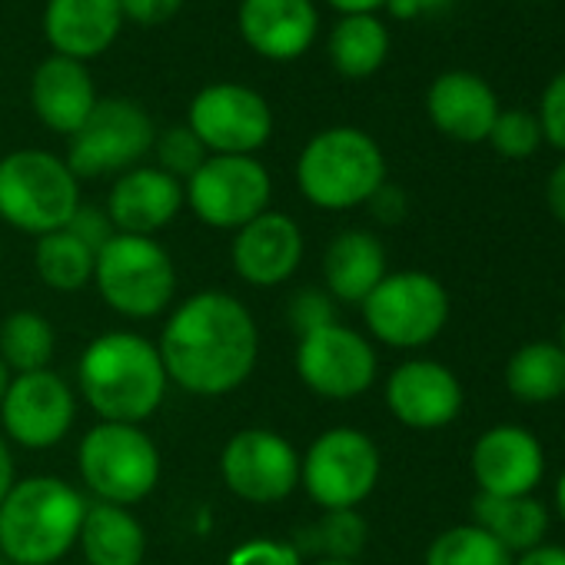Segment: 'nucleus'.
I'll return each instance as SVG.
<instances>
[{
	"label": "nucleus",
	"mask_w": 565,
	"mask_h": 565,
	"mask_svg": "<svg viewBox=\"0 0 565 565\" xmlns=\"http://www.w3.org/2000/svg\"><path fill=\"white\" fill-rule=\"evenodd\" d=\"M220 476L236 499L249 505H273L297 492L300 452L287 436L249 426L226 439L220 456Z\"/></svg>",
	"instance_id": "nucleus-13"
},
{
	"label": "nucleus",
	"mask_w": 565,
	"mask_h": 565,
	"mask_svg": "<svg viewBox=\"0 0 565 565\" xmlns=\"http://www.w3.org/2000/svg\"><path fill=\"white\" fill-rule=\"evenodd\" d=\"M57 350V333L51 320L38 310H18L0 323V360L11 376L51 370Z\"/></svg>",
	"instance_id": "nucleus-29"
},
{
	"label": "nucleus",
	"mask_w": 565,
	"mask_h": 565,
	"mask_svg": "<svg viewBox=\"0 0 565 565\" xmlns=\"http://www.w3.org/2000/svg\"><path fill=\"white\" fill-rule=\"evenodd\" d=\"M226 565H303V552L282 539H246L230 555Z\"/></svg>",
	"instance_id": "nucleus-35"
},
{
	"label": "nucleus",
	"mask_w": 565,
	"mask_h": 565,
	"mask_svg": "<svg viewBox=\"0 0 565 565\" xmlns=\"http://www.w3.org/2000/svg\"><path fill=\"white\" fill-rule=\"evenodd\" d=\"M77 469L97 502L130 509L157 489L163 462L140 426L97 423L77 449Z\"/></svg>",
	"instance_id": "nucleus-8"
},
{
	"label": "nucleus",
	"mask_w": 565,
	"mask_h": 565,
	"mask_svg": "<svg viewBox=\"0 0 565 565\" xmlns=\"http://www.w3.org/2000/svg\"><path fill=\"white\" fill-rule=\"evenodd\" d=\"M386 183V153L360 127H327L297 157V186L320 210L366 206Z\"/></svg>",
	"instance_id": "nucleus-4"
},
{
	"label": "nucleus",
	"mask_w": 565,
	"mask_h": 565,
	"mask_svg": "<svg viewBox=\"0 0 565 565\" xmlns=\"http://www.w3.org/2000/svg\"><path fill=\"white\" fill-rule=\"evenodd\" d=\"M186 127L210 157H253L273 137V110L259 90L220 81L196 90L186 110Z\"/></svg>",
	"instance_id": "nucleus-11"
},
{
	"label": "nucleus",
	"mask_w": 565,
	"mask_h": 565,
	"mask_svg": "<svg viewBox=\"0 0 565 565\" xmlns=\"http://www.w3.org/2000/svg\"><path fill=\"white\" fill-rule=\"evenodd\" d=\"M512 565H565V545L545 539L542 545H535L529 552H519Z\"/></svg>",
	"instance_id": "nucleus-43"
},
{
	"label": "nucleus",
	"mask_w": 565,
	"mask_h": 565,
	"mask_svg": "<svg viewBox=\"0 0 565 565\" xmlns=\"http://www.w3.org/2000/svg\"><path fill=\"white\" fill-rule=\"evenodd\" d=\"M390 273L386 246L370 230H343L323 253L327 294L340 303H363Z\"/></svg>",
	"instance_id": "nucleus-24"
},
{
	"label": "nucleus",
	"mask_w": 565,
	"mask_h": 565,
	"mask_svg": "<svg viewBox=\"0 0 565 565\" xmlns=\"http://www.w3.org/2000/svg\"><path fill=\"white\" fill-rule=\"evenodd\" d=\"M8 386H11V370L4 366V360H0V399H4Z\"/></svg>",
	"instance_id": "nucleus-47"
},
{
	"label": "nucleus",
	"mask_w": 565,
	"mask_h": 565,
	"mask_svg": "<svg viewBox=\"0 0 565 565\" xmlns=\"http://www.w3.org/2000/svg\"><path fill=\"white\" fill-rule=\"evenodd\" d=\"M157 350L170 383L193 396H226L253 376L259 330L243 300L200 290L170 313Z\"/></svg>",
	"instance_id": "nucleus-1"
},
{
	"label": "nucleus",
	"mask_w": 565,
	"mask_h": 565,
	"mask_svg": "<svg viewBox=\"0 0 565 565\" xmlns=\"http://www.w3.org/2000/svg\"><path fill=\"white\" fill-rule=\"evenodd\" d=\"M505 390L529 406L558 403L565 396V350L555 340H532L505 360Z\"/></svg>",
	"instance_id": "nucleus-27"
},
{
	"label": "nucleus",
	"mask_w": 565,
	"mask_h": 565,
	"mask_svg": "<svg viewBox=\"0 0 565 565\" xmlns=\"http://www.w3.org/2000/svg\"><path fill=\"white\" fill-rule=\"evenodd\" d=\"M153 153H157V167H160L163 173L177 177L180 183H183V180H190V177L203 167V160L210 157V153H206V147L196 140V134H193L186 124H180V127H170V130L157 134V140H153Z\"/></svg>",
	"instance_id": "nucleus-34"
},
{
	"label": "nucleus",
	"mask_w": 565,
	"mask_h": 565,
	"mask_svg": "<svg viewBox=\"0 0 565 565\" xmlns=\"http://www.w3.org/2000/svg\"><path fill=\"white\" fill-rule=\"evenodd\" d=\"M303 230L294 216L266 210L233 233L230 259L233 269L249 287H279L303 263Z\"/></svg>",
	"instance_id": "nucleus-18"
},
{
	"label": "nucleus",
	"mask_w": 565,
	"mask_h": 565,
	"mask_svg": "<svg viewBox=\"0 0 565 565\" xmlns=\"http://www.w3.org/2000/svg\"><path fill=\"white\" fill-rule=\"evenodd\" d=\"M77 545L87 565H143L147 532L130 509L110 502H90Z\"/></svg>",
	"instance_id": "nucleus-25"
},
{
	"label": "nucleus",
	"mask_w": 565,
	"mask_h": 565,
	"mask_svg": "<svg viewBox=\"0 0 565 565\" xmlns=\"http://www.w3.org/2000/svg\"><path fill=\"white\" fill-rule=\"evenodd\" d=\"M499 110L492 84L472 71H446L426 90L429 124L456 143H486Z\"/></svg>",
	"instance_id": "nucleus-20"
},
{
	"label": "nucleus",
	"mask_w": 565,
	"mask_h": 565,
	"mask_svg": "<svg viewBox=\"0 0 565 565\" xmlns=\"http://www.w3.org/2000/svg\"><path fill=\"white\" fill-rule=\"evenodd\" d=\"M380 472V446L356 426H333L320 433L300 456V486L323 512L363 505L376 492Z\"/></svg>",
	"instance_id": "nucleus-9"
},
{
	"label": "nucleus",
	"mask_w": 565,
	"mask_h": 565,
	"mask_svg": "<svg viewBox=\"0 0 565 565\" xmlns=\"http://www.w3.org/2000/svg\"><path fill=\"white\" fill-rule=\"evenodd\" d=\"M486 143L505 160H529V157L539 153V147L545 140H542V127H539L535 110H519L515 107V110H499Z\"/></svg>",
	"instance_id": "nucleus-33"
},
{
	"label": "nucleus",
	"mask_w": 565,
	"mask_h": 565,
	"mask_svg": "<svg viewBox=\"0 0 565 565\" xmlns=\"http://www.w3.org/2000/svg\"><path fill=\"white\" fill-rule=\"evenodd\" d=\"M193 216L213 230H239L269 210L273 180L256 157H206L183 183Z\"/></svg>",
	"instance_id": "nucleus-12"
},
{
	"label": "nucleus",
	"mask_w": 565,
	"mask_h": 565,
	"mask_svg": "<svg viewBox=\"0 0 565 565\" xmlns=\"http://www.w3.org/2000/svg\"><path fill=\"white\" fill-rule=\"evenodd\" d=\"M370 210H373V216L380 220V223H403L406 220V213H409V200H406V193L396 186V183H383L373 196H370V203H366Z\"/></svg>",
	"instance_id": "nucleus-40"
},
{
	"label": "nucleus",
	"mask_w": 565,
	"mask_h": 565,
	"mask_svg": "<svg viewBox=\"0 0 565 565\" xmlns=\"http://www.w3.org/2000/svg\"><path fill=\"white\" fill-rule=\"evenodd\" d=\"M307 545L320 555V558H340V562H356L360 552L366 548L370 539V525L360 515V509H330L320 515L317 525H310L307 532Z\"/></svg>",
	"instance_id": "nucleus-32"
},
{
	"label": "nucleus",
	"mask_w": 565,
	"mask_h": 565,
	"mask_svg": "<svg viewBox=\"0 0 565 565\" xmlns=\"http://www.w3.org/2000/svg\"><path fill=\"white\" fill-rule=\"evenodd\" d=\"M124 28L120 0H47L44 38L57 57L94 61L114 47Z\"/></svg>",
	"instance_id": "nucleus-22"
},
{
	"label": "nucleus",
	"mask_w": 565,
	"mask_h": 565,
	"mask_svg": "<svg viewBox=\"0 0 565 565\" xmlns=\"http://www.w3.org/2000/svg\"><path fill=\"white\" fill-rule=\"evenodd\" d=\"M535 117H539V127H542V140L565 157V71H558L545 84Z\"/></svg>",
	"instance_id": "nucleus-36"
},
{
	"label": "nucleus",
	"mask_w": 565,
	"mask_h": 565,
	"mask_svg": "<svg viewBox=\"0 0 565 565\" xmlns=\"http://www.w3.org/2000/svg\"><path fill=\"white\" fill-rule=\"evenodd\" d=\"M552 502H555V512H558L562 522H565V469H562L558 479H555V495H552Z\"/></svg>",
	"instance_id": "nucleus-46"
},
{
	"label": "nucleus",
	"mask_w": 565,
	"mask_h": 565,
	"mask_svg": "<svg viewBox=\"0 0 565 565\" xmlns=\"http://www.w3.org/2000/svg\"><path fill=\"white\" fill-rule=\"evenodd\" d=\"M469 472L482 495H535L545 479V449L525 426L499 423L472 443Z\"/></svg>",
	"instance_id": "nucleus-17"
},
{
	"label": "nucleus",
	"mask_w": 565,
	"mask_h": 565,
	"mask_svg": "<svg viewBox=\"0 0 565 565\" xmlns=\"http://www.w3.org/2000/svg\"><path fill=\"white\" fill-rule=\"evenodd\" d=\"M87 499L57 476L14 479L0 502V555L14 565H54L81 539Z\"/></svg>",
	"instance_id": "nucleus-3"
},
{
	"label": "nucleus",
	"mask_w": 565,
	"mask_h": 565,
	"mask_svg": "<svg viewBox=\"0 0 565 565\" xmlns=\"http://www.w3.org/2000/svg\"><path fill=\"white\" fill-rule=\"evenodd\" d=\"M555 343H558V347L565 350V317L558 320V340H555Z\"/></svg>",
	"instance_id": "nucleus-48"
},
{
	"label": "nucleus",
	"mask_w": 565,
	"mask_h": 565,
	"mask_svg": "<svg viewBox=\"0 0 565 565\" xmlns=\"http://www.w3.org/2000/svg\"><path fill=\"white\" fill-rule=\"evenodd\" d=\"M545 206L565 226V157L545 177Z\"/></svg>",
	"instance_id": "nucleus-42"
},
{
	"label": "nucleus",
	"mask_w": 565,
	"mask_h": 565,
	"mask_svg": "<svg viewBox=\"0 0 565 565\" xmlns=\"http://www.w3.org/2000/svg\"><path fill=\"white\" fill-rule=\"evenodd\" d=\"M0 565H4V555H0Z\"/></svg>",
	"instance_id": "nucleus-51"
},
{
	"label": "nucleus",
	"mask_w": 565,
	"mask_h": 565,
	"mask_svg": "<svg viewBox=\"0 0 565 565\" xmlns=\"http://www.w3.org/2000/svg\"><path fill=\"white\" fill-rule=\"evenodd\" d=\"M386 409L406 429L433 433L459 419L466 390L459 376L439 360H406L386 376Z\"/></svg>",
	"instance_id": "nucleus-16"
},
{
	"label": "nucleus",
	"mask_w": 565,
	"mask_h": 565,
	"mask_svg": "<svg viewBox=\"0 0 565 565\" xmlns=\"http://www.w3.org/2000/svg\"><path fill=\"white\" fill-rule=\"evenodd\" d=\"M11 486H14V456H11V446H8L4 433H0V502H4Z\"/></svg>",
	"instance_id": "nucleus-45"
},
{
	"label": "nucleus",
	"mask_w": 565,
	"mask_h": 565,
	"mask_svg": "<svg viewBox=\"0 0 565 565\" xmlns=\"http://www.w3.org/2000/svg\"><path fill=\"white\" fill-rule=\"evenodd\" d=\"M236 28L253 54L287 64L317 44L320 11L313 0H239Z\"/></svg>",
	"instance_id": "nucleus-19"
},
{
	"label": "nucleus",
	"mask_w": 565,
	"mask_h": 565,
	"mask_svg": "<svg viewBox=\"0 0 565 565\" xmlns=\"http://www.w3.org/2000/svg\"><path fill=\"white\" fill-rule=\"evenodd\" d=\"M183 183L160 167H134L120 173L107 196V216L117 233L153 236L183 210Z\"/></svg>",
	"instance_id": "nucleus-21"
},
{
	"label": "nucleus",
	"mask_w": 565,
	"mask_h": 565,
	"mask_svg": "<svg viewBox=\"0 0 565 565\" xmlns=\"http://www.w3.org/2000/svg\"><path fill=\"white\" fill-rule=\"evenodd\" d=\"M0 253H4V243H0Z\"/></svg>",
	"instance_id": "nucleus-50"
},
{
	"label": "nucleus",
	"mask_w": 565,
	"mask_h": 565,
	"mask_svg": "<svg viewBox=\"0 0 565 565\" xmlns=\"http://www.w3.org/2000/svg\"><path fill=\"white\" fill-rule=\"evenodd\" d=\"M287 317H290V327L300 330V337H303V333H313V330H320V327L337 323V307H333V297H330L327 290L307 287V290H300V294L290 300Z\"/></svg>",
	"instance_id": "nucleus-37"
},
{
	"label": "nucleus",
	"mask_w": 565,
	"mask_h": 565,
	"mask_svg": "<svg viewBox=\"0 0 565 565\" xmlns=\"http://www.w3.org/2000/svg\"><path fill=\"white\" fill-rule=\"evenodd\" d=\"M472 522L512 555L529 552L548 535V505L535 495H482L472 499Z\"/></svg>",
	"instance_id": "nucleus-26"
},
{
	"label": "nucleus",
	"mask_w": 565,
	"mask_h": 565,
	"mask_svg": "<svg viewBox=\"0 0 565 565\" xmlns=\"http://www.w3.org/2000/svg\"><path fill=\"white\" fill-rule=\"evenodd\" d=\"M77 419V399L64 376L54 370L11 376V386L0 399L4 436L24 449H51L67 439Z\"/></svg>",
	"instance_id": "nucleus-15"
},
{
	"label": "nucleus",
	"mask_w": 565,
	"mask_h": 565,
	"mask_svg": "<svg viewBox=\"0 0 565 565\" xmlns=\"http://www.w3.org/2000/svg\"><path fill=\"white\" fill-rule=\"evenodd\" d=\"M94 263L97 253L84 246L71 230H54L38 236L34 246V266L38 276L57 294H77L94 279Z\"/></svg>",
	"instance_id": "nucleus-30"
},
{
	"label": "nucleus",
	"mask_w": 565,
	"mask_h": 565,
	"mask_svg": "<svg viewBox=\"0 0 565 565\" xmlns=\"http://www.w3.org/2000/svg\"><path fill=\"white\" fill-rule=\"evenodd\" d=\"M340 18H360V14H380L386 0H327Z\"/></svg>",
	"instance_id": "nucleus-44"
},
{
	"label": "nucleus",
	"mask_w": 565,
	"mask_h": 565,
	"mask_svg": "<svg viewBox=\"0 0 565 565\" xmlns=\"http://www.w3.org/2000/svg\"><path fill=\"white\" fill-rule=\"evenodd\" d=\"M313 565H356V562H340V558H320V562H313Z\"/></svg>",
	"instance_id": "nucleus-49"
},
{
	"label": "nucleus",
	"mask_w": 565,
	"mask_h": 565,
	"mask_svg": "<svg viewBox=\"0 0 565 565\" xmlns=\"http://www.w3.org/2000/svg\"><path fill=\"white\" fill-rule=\"evenodd\" d=\"M153 140L157 127L140 104L127 97H107L97 100L94 114L71 137L67 167L74 170L77 180L127 173L140 167V160L153 150Z\"/></svg>",
	"instance_id": "nucleus-10"
},
{
	"label": "nucleus",
	"mask_w": 565,
	"mask_h": 565,
	"mask_svg": "<svg viewBox=\"0 0 565 565\" xmlns=\"http://www.w3.org/2000/svg\"><path fill=\"white\" fill-rule=\"evenodd\" d=\"M186 0H120V11L124 21H134L140 28H160L170 24L180 11H183Z\"/></svg>",
	"instance_id": "nucleus-39"
},
{
	"label": "nucleus",
	"mask_w": 565,
	"mask_h": 565,
	"mask_svg": "<svg viewBox=\"0 0 565 565\" xmlns=\"http://www.w3.org/2000/svg\"><path fill=\"white\" fill-rule=\"evenodd\" d=\"M84 399L100 423L140 426L150 419L167 396V370L160 350L137 333L110 330L97 337L77 366Z\"/></svg>",
	"instance_id": "nucleus-2"
},
{
	"label": "nucleus",
	"mask_w": 565,
	"mask_h": 565,
	"mask_svg": "<svg viewBox=\"0 0 565 565\" xmlns=\"http://www.w3.org/2000/svg\"><path fill=\"white\" fill-rule=\"evenodd\" d=\"M64 230H71V233H74L84 246H90L94 253L117 233L114 223H110V216H107V210L90 206V203H81L77 213L71 216V223H67Z\"/></svg>",
	"instance_id": "nucleus-38"
},
{
	"label": "nucleus",
	"mask_w": 565,
	"mask_h": 565,
	"mask_svg": "<svg viewBox=\"0 0 565 565\" xmlns=\"http://www.w3.org/2000/svg\"><path fill=\"white\" fill-rule=\"evenodd\" d=\"M515 555L499 545L489 532H482L476 522L449 525L443 529L429 548L423 565H512Z\"/></svg>",
	"instance_id": "nucleus-31"
},
{
	"label": "nucleus",
	"mask_w": 565,
	"mask_h": 565,
	"mask_svg": "<svg viewBox=\"0 0 565 565\" xmlns=\"http://www.w3.org/2000/svg\"><path fill=\"white\" fill-rule=\"evenodd\" d=\"M81 206V180L47 150H14L0 157V220L44 236L64 230Z\"/></svg>",
	"instance_id": "nucleus-5"
},
{
	"label": "nucleus",
	"mask_w": 565,
	"mask_h": 565,
	"mask_svg": "<svg viewBox=\"0 0 565 565\" xmlns=\"http://www.w3.org/2000/svg\"><path fill=\"white\" fill-rule=\"evenodd\" d=\"M297 373L310 393L343 403L363 396L376 383L380 356L360 330L330 323L300 337Z\"/></svg>",
	"instance_id": "nucleus-14"
},
{
	"label": "nucleus",
	"mask_w": 565,
	"mask_h": 565,
	"mask_svg": "<svg viewBox=\"0 0 565 565\" xmlns=\"http://www.w3.org/2000/svg\"><path fill=\"white\" fill-rule=\"evenodd\" d=\"M100 300L127 320H153L177 297V269L153 236L114 233L94 263Z\"/></svg>",
	"instance_id": "nucleus-6"
},
{
	"label": "nucleus",
	"mask_w": 565,
	"mask_h": 565,
	"mask_svg": "<svg viewBox=\"0 0 565 565\" xmlns=\"http://www.w3.org/2000/svg\"><path fill=\"white\" fill-rule=\"evenodd\" d=\"M97 87L87 64L51 54L31 77V107L38 120L61 137H74L97 107Z\"/></svg>",
	"instance_id": "nucleus-23"
},
{
	"label": "nucleus",
	"mask_w": 565,
	"mask_h": 565,
	"mask_svg": "<svg viewBox=\"0 0 565 565\" xmlns=\"http://www.w3.org/2000/svg\"><path fill=\"white\" fill-rule=\"evenodd\" d=\"M390 28L376 14L340 18L327 38L330 64L347 81H366L383 71L390 57Z\"/></svg>",
	"instance_id": "nucleus-28"
},
{
	"label": "nucleus",
	"mask_w": 565,
	"mask_h": 565,
	"mask_svg": "<svg viewBox=\"0 0 565 565\" xmlns=\"http://www.w3.org/2000/svg\"><path fill=\"white\" fill-rule=\"evenodd\" d=\"M370 337L393 350L429 347L449 323V290L426 269L386 273L380 287L360 303Z\"/></svg>",
	"instance_id": "nucleus-7"
},
{
	"label": "nucleus",
	"mask_w": 565,
	"mask_h": 565,
	"mask_svg": "<svg viewBox=\"0 0 565 565\" xmlns=\"http://www.w3.org/2000/svg\"><path fill=\"white\" fill-rule=\"evenodd\" d=\"M446 8H452V0H386L383 11H390V18L396 21H416L423 14H439Z\"/></svg>",
	"instance_id": "nucleus-41"
}]
</instances>
